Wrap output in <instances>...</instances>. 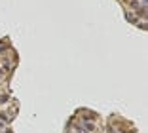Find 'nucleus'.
Wrapping results in <instances>:
<instances>
[{
    "mask_svg": "<svg viewBox=\"0 0 148 133\" xmlns=\"http://www.w3.org/2000/svg\"><path fill=\"white\" fill-rule=\"evenodd\" d=\"M0 78H4V70H0Z\"/></svg>",
    "mask_w": 148,
    "mask_h": 133,
    "instance_id": "1",
    "label": "nucleus"
}]
</instances>
